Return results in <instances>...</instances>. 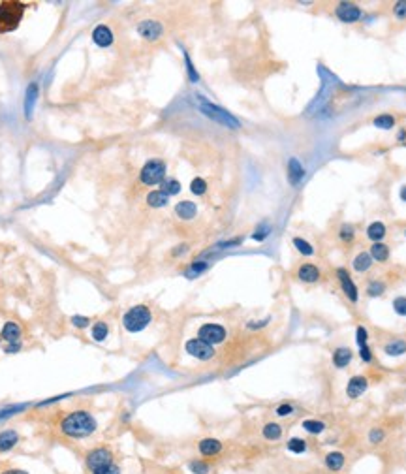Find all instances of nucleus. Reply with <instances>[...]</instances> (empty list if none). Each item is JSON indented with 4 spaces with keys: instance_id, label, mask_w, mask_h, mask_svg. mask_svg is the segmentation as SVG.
Wrapping results in <instances>:
<instances>
[{
    "instance_id": "a878e982",
    "label": "nucleus",
    "mask_w": 406,
    "mask_h": 474,
    "mask_svg": "<svg viewBox=\"0 0 406 474\" xmlns=\"http://www.w3.org/2000/svg\"><path fill=\"white\" fill-rule=\"evenodd\" d=\"M261 435L267 438V440H278V438L282 437V427L278 426V424H275V422H271L267 426H263Z\"/></svg>"
},
{
    "instance_id": "f03ea898",
    "label": "nucleus",
    "mask_w": 406,
    "mask_h": 474,
    "mask_svg": "<svg viewBox=\"0 0 406 474\" xmlns=\"http://www.w3.org/2000/svg\"><path fill=\"white\" fill-rule=\"evenodd\" d=\"M26 6L23 2H17V0H4L0 2V34H6V32H12L15 30L23 15H25Z\"/></svg>"
},
{
    "instance_id": "2eb2a0df",
    "label": "nucleus",
    "mask_w": 406,
    "mask_h": 474,
    "mask_svg": "<svg viewBox=\"0 0 406 474\" xmlns=\"http://www.w3.org/2000/svg\"><path fill=\"white\" fill-rule=\"evenodd\" d=\"M0 337H2L4 340H8V342H19V337H21V328H19V324H15V322H6L4 328H2V331H0Z\"/></svg>"
},
{
    "instance_id": "412c9836",
    "label": "nucleus",
    "mask_w": 406,
    "mask_h": 474,
    "mask_svg": "<svg viewBox=\"0 0 406 474\" xmlns=\"http://www.w3.org/2000/svg\"><path fill=\"white\" fill-rule=\"evenodd\" d=\"M196 211H197V207H196V203H192V202H181V203H177V207H175V213H177L183 220L194 219V217H196Z\"/></svg>"
},
{
    "instance_id": "39448f33",
    "label": "nucleus",
    "mask_w": 406,
    "mask_h": 474,
    "mask_svg": "<svg viewBox=\"0 0 406 474\" xmlns=\"http://www.w3.org/2000/svg\"><path fill=\"white\" fill-rule=\"evenodd\" d=\"M164 175H166V164L162 160H149L141 170V182L152 186L164 181Z\"/></svg>"
},
{
    "instance_id": "a19ab883",
    "label": "nucleus",
    "mask_w": 406,
    "mask_h": 474,
    "mask_svg": "<svg viewBox=\"0 0 406 474\" xmlns=\"http://www.w3.org/2000/svg\"><path fill=\"white\" fill-rule=\"evenodd\" d=\"M395 15L399 17V19H406V0H403V2H397L393 8Z\"/></svg>"
},
{
    "instance_id": "f704fd0d",
    "label": "nucleus",
    "mask_w": 406,
    "mask_h": 474,
    "mask_svg": "<svg viewBox=\"0 0 406 474\" xmlns=\"http://www.w3.org/2000/svg\"><path fill=\"white\" fill-rule=\"evenodd\" d=\"M190 190H192L194 194H197V196L205 194V190H207V182L203 181L201 177H196L194 181L190 182Z\"/></svg>"
},
{
    "instance_id": "423d86ee",
    "label": "nucleus",
    "mask_w": 406,
    "mask_h": 474,
    "mask_svg": "<svg viewBox=\"0 0 406 474\" xmlns=\"http://www.w3.org/2000/svg\"><path fill=\"white\" fill-rule=\"evenodd\" d=\"M199 110L203 111L207 117H211L213 121L220 122V124H226V126H230V128H239V121H237V119H234L230 113H226L224 110L216 108V106H213V104L205 102V100H199Z\"/></svg>"
},
{
    "instance_id": "2f4dec72",
    "label": "nucleus",
    "mask_w": 406,
    "mask_h": 474,
    "mask_svg": "<svg viewBox=\"0 0 406 474\" xmlns=\"http://www.w3.org/2000/svg\"><path fill=\"white\" fill-rule=\"evenodd\" d=\"M303 429L308 431V433H312V435H320L321 431L325 429V426L321 422H318V420H305L303 422Z\"/></svg>"
},
{
    "instance_id": "aec40b11",
    "label": "nucleus",
    "mask_w": 406,
    "mask_h": 474,
    "mask_svg": "<svg viewBox=\"0 0 406 474\" xmlns=\"http://www.w3.org/2000/svg\"><path fill=\"white\" fill-rule=\"evenodd\" d=\"M344 453L342 451H329L327 455H325V465H327V469L329 471H333V473H337V471H341L342 467H344Z\"/></svg>"
},
{
    "instance_id": "e433bc0d",
    "label": "nucleus",
    "mask_w": 406,
    "mask_h": 474,
    "mask_svg": "<svg viewBox=\"0 0 406 474\" xmlns=\"http://www.w3.org/2000/svg\"><path fill=\"white\" fill-rule=\"evenodd\" d=\"M181 190V184H179V181H175V179H168V181L164 182V192L168 196L171 194H177Z\"/></svg>"
},
{
    "instance_id": "0eeeda50",
    "label": "nucleus",
    "mask_w": 406,
    "mask_h": 474,
    "mask_svg": "<svg viewBox=\"0 0 406 474\" xmlns=\"http://www.w3.org/2000/svg\"><path fill=\"white\" fill-rule=\"evenodd\" d=\"M185 348H186V352L190 354L192 358H197V360H201V361L213 360V356H214V348H213L211 344H207L205 340H201V339L186 340Z\"/></svg>"
},
{
    "instance_id": "4468645a",
    "label": "nucleus",
    "mask_w": 406,
    "mask_h": 474,
    "mask_svg": "<svg viewBox=\"0 0 406 474\" xmlns=\"http://www.w3.org/2000/svg\"><path fill=\"white\" fill-rule=\"evenodd\" d=\"M92 40H94V44L100 45V47H109L111 44H113V34H111V30L106 24H98L94 28V32H92Z\"/></svg>"
},
{
    "instance_id": "f257e3e1",
    "label": "nucleus",
    "mask_w": 406,
    "mask_h": 474,
    "mask_svg": "<svg viewBox=\"0 0 406 474\" xmlns=\"http://www.w3.org/2000/svg\"><path fill=\"white\" fill-rule=\"evenodd\" d=\"M96 427H98V424L92 418V414L85 412V410H75V412L66 414L61 422V431L72 438L90 437L96 431Z\"/></svg>"
},
{
    "instance_id": "dca6fc26",
    "label": "nucleus",
    "mask_w": 406,
    "mask_h": 474,
    "mask_svg": "<svg viewBox=\"0 0 406 474\" xmlns=\"http://www.w3.org/2000/svg\"><path fill=\"white\" fill-rule=\"evenodd\" d=\"M36 100H38V85H36V83H30V85H28V89H26V94H25V115H26V119H30V117H32V111H34V106H36Z\"/></svg>"
},
{
    "instance_id": "7c9ffc66",
    "label": "nucleus",
    "mask_w": 406,
    "mask_h": 474,
    "mask_svg": "<svg viewBox=\"0 0 406 474\" xmlns=\"http://www.w3.org/2000/svg\"><path fill=\"white\" fill-rule=\"evenodd\" d=\"M286 448L292 451V453H303V451H307V442L303 440V438H290L288 440V444H286Z\"/></svg>"
},
{
    "instance_id": "c9c22d12",
    "label": "nucleus",
    "mask_w": 406,
    "mask_h": 474,
    "mask_svg": "<svg viewBox=\"0 0 406 474\" xmlns=\"http://www.w3.org/2000/svg\"><path fill=\"white\" fill-rule=\"evenodd\" d=\"M207 269V264L205 262H194L192 266H190V269L186 271V277H196V275H199V273H203Z\"/></svg>"
},
{
    "instance_id": "f3484780",
    "label": "nucleus",
    "mask_w": 406,
    "mask_h": 474,
    "mask_svg": "<svg viewBox=\"0 0 406 474\" xmlns=\"http://www.w3.org/2000/svg\"><path fill=\"white\" fill-rule=\"evenodd\" d=\"M303 175H305V170L299 164V160L297 158H290V162H288V179H290V182L297 184L303 179Z\"/></svg>"
},
{
    "instance_id": "7ed1b4c3",
    "label": "nucleus",
    "mask_w": 406,
    "mask_h": 474,
    "mask_svg": "<svg viewBox=\"0 0 406 474\" xmlns=\"http://www.w3.org/2000/svg\"><path fill=\"white\" fill-rule=\"evenodd\" d=\"M149 322H150V311L145 305H135L123 316V326L130 333H137V331L145 329Z\"/></svg>"
},
{
    "instance_id": "c03bdc74",
    "label": "nucleus",
    "mask_w": 406,
    "mask_h": 474,
    "mask_svg": "<svg viewBox=\"0 0 406 474\" xmlns=\"http://www.w3.org/2000/svg\"><path fill=\"white\" fill-rule=\"evenodd\" d=\"M72 324L75 328H86L90 324V320L86 316H72Z\"/></svg>"
},
{
    "instance_id": "6ab92c4d",
    "label": "nucleus",
    "mask_w": 406,
    "mask_h": 474,
    "mask_svg": "<svg viewBox=\"0 0 406 474\" xmlns=\"http://www.w3.org/2000/svg\"><path fill=\"white\" fill-rule=\"evenodd\" d=\"M297 277L303 280V282H316V280L320 279V271H318L316 266H312V264H305V266L299 268Z\"/></svg>"
},
{
    "instance_id": "b1692460",
    "label": "nucleus",
    "mask_w": 406,
    "mask_h": 474,
    "mask_svg": "<svg viewBox=\"0 0 406 474\" xmlns=\"http://www.w3.org/2000/svg\"><path fill=\"white\" fill-rule=\"evenodd\" d=\"M370 266H372V258H370L369 252H361V254L356 256V260H354V269H356L357 273H365V271H369Z\"/></svg>"
},
{
    "instance_id": "6e6552de",
    "label": "nucleus",
    "mask_w": 406,
    "mask_h": 474,
    "mask_svg": "<svg viewBox=\"0 0 406 474\" xmlns=\"http://www.w3.org/2000/svg\"><path fill=\"white\" fill-rule=\"evenodd\" d=\"M197 335H199V339L205 340L207 344H220V342H224V339H226V329L222 328V326H218V324H203L201 328H199V331H197Z\"/></svg>"
},
{
    "instance_id": "ddd939ff",
    "label": "nucleus",
    "mask_w": 406,
    "mask_h": 474,
    "mask_svg": "<svg viewBox=\"0 0 406 474\" xmlns=\"http://www.w3.org/2000/svg\"><path fill=\"white\" fill-rule=\"evenodd\" d=\"M197 448L201 451V455L213 457V455H218L222 451V442L218 438H203V440H199Z\"/></svg>"
},
{
    "instance_id": "9b49d317",
    "label": "nucleus",
    "mask_w": 406,
    "mask_h": 474,
    "mask_svg": "<svg viewBox=\"0 0 406 474\" xmlns=\"http://www.w3.org/2000/svg\"><path fill=\"white\" fill-rule=\"evenodd\" d=\"M369 386V380L365 377H352L348 380V386H346V395L350 399H357L365 389Z\"/></svg>"
},
{
    "instance_id": "c85d7f7f",
    "label": "nucleus",
    "mask_w": 406,
    "mask_h": 474,
    "mask_svg": "<svg viewBox=\"0 0 406 474\" xmlns=\"http://www.w3.org/2000/svg\"><path fill=\"white\" fill-rule=\"evenodd\" d=\"M374 126L380 128V130H391L395 126V117L389 115V113H384V115H378L374 119Z\"/></svg>"
},
{
    "instance_id": "8fccbe9b",
    "label": "nucleus",
    "mask_w": 406,
    "mask_h": 474,
    "mask_svg": "<svg viewBox=\"0 0 406 474\" xmlns=\"http://www.w3.org/2000/svg\"><path fill=\"white\" fill-rule=\"evenodd\" d=\"M92 474H121V469H119V467H115V465H111V467H107V469H102V471H98V473H92Z\"/></svg>"
},
{
    "instance_id": "09e8293b",
    "label": "nucleus",
    "mask_w": 406,
    "mask_h": 474,
    "mask_svg": "<svg viewBox=\"0 0 406 474\" xmlns=\"http://www.w3.org/2000/svg\"><path fill=\"white\" fill-rule=\"evenodd\" d=\"M185 59H186V66H188V75H190V79H192V81H197V73H196V70H194V66H192L190 59H188V55H185Z\"/></svg>"
},
{
    "instance_id": "4c0bfd02",
    "label": "nucleus",
    "mask_w": 406,
    "mask_h": 474,
    "mask_svg": "<svg viewBox=\"0 0 406 474\" xmlns=\"http://www.w3.org/2000/svg\"><path fill=\"white\" fill-rule=\"evenodd\" d=\"M393 309H395V313L397 315H401V316H406V297H395V301H393Z\"/></svg>"
},
{
    "instance_id": "79ce46f5",
    "label": "nucleus",
    "mask_w": 406,
    "mask_h": 474,
    "mask_svg": "<svg viewBox=\"0 0 406 474\" xmlns=\"http://www.w3.org/2000/svg\"><path fill=\"white\" fill-rule=\"evenodd\" d=\"M369 440L372 442V444H378V442H382V440H384V431H382V429H370Z\"/></svg>"
},
{
    "instance_id": "ea45409f",
    "label": "nucleus",
    "mask_w": 406,
    "mask_h": 474,
    "mask_svg": "<svg viewBox=\"0 0 406 474\" xmlns=\"http://www.w3.org/2000/svg\"><path fill=\"white\" fill-rule=\"evenodd\" d=\"M367 329L363 328V326H359V328L356 329V340H357V344H359V348L361 346H367Z\"/></svg>"
},
{
    "instance_id": "f8f14e48",
    "label": "nucleus",
    "mask_w": 406,
    "mask_h": 474,
    "mask_svg": "<svg viewBox=\"0 0 406 474\" xmlns=\"http://www.w3.org/2000/svg\"><path fill=\"white\" fill-rule=\"evenodd\" d=\"M337 275H339V280H341V286H342V292L350 297V301H357V286L354 284V280L350 279V275L346 273V269H339L337 271Z\"/></svg>"
},
{
    "instance_id": "49530a36",
    "label": "nucleus",
    "mask_w": 406,
    "mask_h": 474,
    "mask_svg": "<svg viewBox=\"0 0 406 474\" xmlns=\"http://www.w3.org/2000/svg\"><path fill=\"white\" fill-rule=\"evenodd\" d=\"M359 356H361V360H363V361H367V363H369L370 360H372V352H370L369 344H367V346H361V348H359Z\"/></svg>"
},
{
    "instance_id": "37998d69",
    "label": "nucleus",
    "mask_w": 406,
    "mask_h": 474,
    "mask_svg": "<svg viewBox=\"0 0 406 474\" xmlns=\"http://www.w3.org/2000/svg\"><path fill=\"white\" fill-rule=\"evenodd\" d=\"M341 239H342V241H352V239H354V228L344 224V226L341 228Z\"/></svg>"
},
{
    "instance_id": "cd10ccee",
    "label": "nucleus",
    "mask_w": 406,
    "mask_h": 474,
    "mask_svg": "<svg viewBox=\"0 0 406 474\" xmlns=\"http://www.w3.org/2000/svg\"><path fill=\"white\" fill-rule=\"evenodd\" d=\"M384 352L387 356H403L406 352V342L405 340H391L384 346Z\"/></svg>"
},
{
    "instance_id": "5701e85b",
    "label": "nucleus",
    "mask_w": 406,
    "mask_h": 474,
    "mask_svg": "<svg viewBox=\"0 0 406 474\" xmlns=\"http://www.w3.org/2000/svg\"><path fill=\"white\" fill-rule=\"evenodd\" d=\"M370 258L376 260V262H385L389 258V247L384 243H374L370 247Z\"/></svg>"
},
{
    "instance_id": "393cba45",
    "label": "nucleus",
    "mask_w": 406,
    "mask_h": 474,
    "mask_svg": "<svg viewBox=\"0 0 406 474\" xmlns=\"http://www.w3.org/2000/svg\"><path fill=\"white\" fill-rule=\"evenodd\" d=\"M367 235H369V239H372L374 243H380V239L385 237V226L382 222H372L369 228H367Z\"/></svg>"
},
{
    "instance_id": "3c124183",
    "label": "nucleus",
    "mask_w": 406,
    "mask_h": 474,
    "mask_svg": "<svg viewBox=\"0 0 406 474\" xmlns=\"http://www.w3.org/2000/svg\"><path fill=\"white\" fill-rule=\"evenodd\" d=\"M19 348H21V344H19V342H13V344H10V346H8V348H6V352H8V354H12V352H17V350H19Z\"/></svg>"
},
{
    "instance_id": "473e14b6",
    "label": "nucleus",
    "mask_w": 406,
    "mask_h": 474,
    "mask_svg": "<svg viewBox=\"0 0 406 474\" xmlns=\"http://www.w3.org/2000/svg\"><path fill=\"white\" fill-rule=\"evenodd\" d=\"M294 245H296L297 250H299L301 254H305V256L314 254V248H312V245L307 243V241H305V239H301V237H296V239H294Z\"/></svg>"
},
{
    "instance_id": "9d476101",
    "label": "nucleus",
    "mask_w": 406,
    "mask_h": 474,
    "mask_svg": "<svg viewBox=\"0 0 406 474\" xmlns=\"http://www.w3.org/2000/svg\"><path fill=\"white\" fill-rule=\"evenodd\" d=\"M162 24L158 21H141L137 26L139 36H143L145 40H158L162 36Z\"/></svg>"
},
{
    "instance_id": "1a4fd4ad",
    "label": "nucleus",
    "mask_w": 406,
    "mask_h": 474,
    "mask_svg": "<svg viewBox=\"0 0 406 474\" xmlns=\"http://www.w3.org/2000/svg\"><path fill=\"white\" fill-rule=\"evenodd\" d=\"M337 17L342 21V23H356L361 19V10L357 8L356 4H350V2H342L339 4L337 8Z\"/></svg>"
},
{
    "instance_id": "864d4df0",
    "label": "nucleus",
    "mask_w": 406,
    "mask_h": 474,
    "mask_svg": "<svg viewBox=\"0 0 406 474\" xmlns=\"http://www.w3.org/2000/svg\"><path fill=\"white\" fill-rule=\"evenodd\" d=\"M401 200H403V202H406V184L401 188Z\"/></svg>"
},
{
    "instance_id": "72a5a7b5",
    "label": "nucleus",
    "mask_w": 406,
    "mask_h": 474,
    "mask_svg": "<svg viewBox=\"0 0 406 474\" xmlns=\"http://www.w3.org/2000/svg\"><path fill=\"white\" fill-rule=\"evenodd\" d=\"M188 469H190L194 474H209V465H207V463H203V461H199V459L190 461Z\"/></svg>"
},
{
    "instance_id": "a211bd4d",
    "label": "nucleus",
    "mask_w": 406,
    "mask_h": 474,
    "mask_svg": "<svg viewBox=\"0 0 406 474\" xmlns=\"http://www.w3.org/2000/svg\"><path fill=\"white\" fill-rule=\"evenodd\" d=\"M17 442H19V435L13 429H6L0 433V451L12 450Z\"/></svg>"
},
{
    "instance_id": "de8ad7c7",
    "label": "nucleus",
    "mask_w": 406,
    "mask_h": 474,
    "mask_svg": "<svg viewBox=\"0 0 406 474\" xmlns=\"http://www.w3.org/2000/svg\"><path fill=\"white\" fill-rule=\"evenodd\" d=\"M267 231H269V228H267V226H261L259 230H256V233H254L252 237H254L256 241H261V239H265V237H267Z\"/></svg>"
},
{
    "instance_id": "bb28decb",
    "label": "nucleus",
    "mask_w": 406,
    "mask_h": 474,
    "mask_svg": "<svg viewBox=\"0 0 406 474\" xmlns=\"http://www.w3.org/2000/svg\"><path fill=\"white\" fill-rule=\"evenodd\" d=\"M168 198H170V196L166 194L164 190H154V192H150V194L147 196V203L150 207H164L166 203H168Z\"/></svg>"
},
{
    "instance_id": "5fc2aeb1",
    "label": "nucleus",
    "mask_w": 406,
    "mask_h": 474,
    "mask_svg": "<svg viewBox=\"0 0 406 474\" xmlns=\"http://www.w3.org/2000/svg\"><path fill=\"white\" fill-rule=\"evenodd\" d=\"M405 235H406V231H405Z\"/></svg>"
},
{
    "instance_id": "58836bf2",
    "label": "nucleus",
    "mask_w": 406,
    "mask_h": 474,
    "mask_svg": "<svg viewBox=\"0 0 406 474\" xmlns=\"http://www.w3.org/2000/svg\"><path fill=\"white\" fill-rule=\"evenodd\" d=\"M384 290H385V286H384L382 282H378V280H374V282H370V284H369L367 293H369V295H372V297H376V295H380Z\"/></svg>"
},
{
    "instance_id": "c756f323",
    "label": "nucleus",
    "mask_w": 406,
    "mask_h": 474,
    "mask_svg": "<svg viewBox=\"0 0 406 474\" xmlns=\"http://www.w3.org/2000/svg\"><path fill=\"white\" fill-rule=\"evenodd\" d=\"M107 335H109V328H107L106 322H96V324L92 326V339L94 340L107 339Z\"/></svg>"
},
{
    "instance_id": "4be33fe9",
    "label": "nucleus",
    "mask_w": 406,
    "mask_h": 474,
    "mask_svg": "<svg viewBox=\"0 0 406 474\" xmlns=\"http://www.w3.org/2000/svg\"><path fill=\"white\" fill-rule=\"evenodd\" d=\"M350 361H352V350H350V348H337V350L333 352V363H335V367L342 369V367H346Z\"/></svg>"
},
{
    "instance_id": "603ef678",
    "label": "nucleus",
    "mask_w": 406,
    "mask_h": 474,
    "mask_svg": "<svg viewBox=\"0 0 406 474\" xmlns=\"http://www.w3.org/2000/svg\"><path fill=\"white\" fill-rule=\"evenodd\" d=\"M0 474H28V473L19 471V469H10V471H4V473H0Z\"/></svg>"
},
{
    "instance_id": "20e7f679",
    "label": "nucleus",
    "mask_w": 406,
    "mask_h": 474,
    "mask_svg": "<svg viewBox=\"0 0 406 474\" xmlns=\"http://www.w3.org/2000/svg\"><path fill=\"white\" fill-rule=\"evenodd\" d=\"M85 461L90 473H98L102 469H107L113 465V453L107 448H94L86 453Z\"/></svg>"
},
{
    "instance_id": "a18cd8bd",
    "label": "nucleus",
    "mask_w": 406,
    "mask_h": 474,
    "mask_svg": "<svg viewBox=\"0 0 406 474\" xmlns=\"http://www.w3.org/2000/svg\"><path fill=\"white\" fill-rule=\"evenodd\" d=\"M292 412H294V406L288 405V403H284V405H280V406L277 408V416H290Z\"/></svg>"
}]
</instances>
